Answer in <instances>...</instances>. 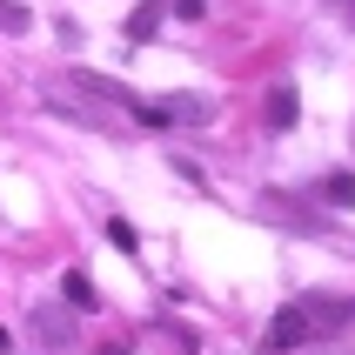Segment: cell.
Segmentation results:
<instances>
[{
  "instance_id": "52a82bcc",
  "label": "cell",
  "mask_w": 355,
  "mask_h": 355,
  "mask_svg": "<svg viewBox=\"0 0 355 355\" xmlns=\"http://www.w3.org/2000/svg\"><path fill=\"white\" fill-rule=\"evenodd\" d=\"M27 27H34V14L20 0H0V34H27Z\"/></svg>"
},
{
  "instance_id": "277c9868",
  "label": "cell",
  "mask_w": 355,
  "mask_h": 355,
  "mask_svg": "<svg viewBox=\"0 0 355 355\" xmlns=\"http://www.w3.org/2000/svg\"><path fill=\"white\" fill-rule=\"evenodd\" d=\"M295 87H288V80H282V87H268V128H295Z\"/></svg>"
},
{
  "instance_id": "30bf717a",
  "label": "cell",
  "mask_w": 355,
  "mask_h": 355,
  "mask_svg": "<svg viewBox=\"0 0 355 355\" xmlns=\"http://www.w3.org/2000/svg\"><path fill=\"white\" fill-rule=\"evenodd\" d=\"M342 7H349V20H355V0H342Z\"/></svg>"
},
{
  "instance_id": "ba28073f",
  "label": "cell",
  "mask_w": 355,
  "mask_h": 355,
  "mask_svg": "<svg viewBox=\"0 0 355 355\" xmlns=\"http://www.w3.org/2000/svg\"><path fill=\"white\" fill-rule=\"evenodd\" d=\"M67 302H74V309H94V288H87V275H80V268H74V275H67Z\"/></svg>"
},
{
  "instance_id": "3957f363",
  "label": "cell",
  "mask_w": 355,
  "mask_h": 355,
  "mask_svg": "<svg viewBox=\"0 0 355 355\" xmlns=\"http://www.w3.org/2000/svg\"><path fill=\"white\" fill-rule=\"evenodd\" d=\"M161 114H168V128H175V121H208V101L201 94H168V101H155Z\"/></svg>"
},
{
  "instance_id": "8992f818",
  "label": "cell",
  "mask_w": 355,
  "mask_h": 355,
  "mask_svg": "<svg viewBox=\"0 0 355 355\" xmlns=\"http://www.w3.org/2000/svg\"><path fill=\"white\" fill-rule=\"evenodd\" d=\"M322 201H336V208H355V175H329V181H322Z\"/></svg>"
},
{
  "instance_id": "9c48e42d",
  "label": "cell",
  "mask_w": 355,
  "mask_h": 355,
  "mask_svg": "<svg viewBox=\"0 0 355 355\" xmlns=\"http://www.w3.org/2000/svg\"><path fill=\"white\" fill-rule=\"evenodd\" d=\"M7 349H14V336H7V329H0V355H7Z\"/></svg>"
},
{
  "instance_id": "7a4b0ae2",
  "label": "cell",
  "mask_w": 355,
  "mask_h": 355,
  "mask_svg": "<svg viewBox=\"0 0 355 355\" xmlns=\"http://www.w3.org/2000/svg\"><path fill=\"white\" fill-rule=\"evenodd\" d=\"M302 342H315L309 315H302L295 302H288V309H275V322H268V355H282V349H302Z\"/></svg>"
},
{
  "instance_id": "6da1fadb",
  "label": "cell",
  "mask_w": 355,
  "mask_h": 355,
  "mask_svg": "<svg viewBox=\"0 0 355 355\" xmlns=\"http://www.w3.org/2000/svg\"><path fill=\"white\" fill-rule=\"evenodd\" d=\"M295 309L309 315L315 336H336V329H349V322H355V295H302Z\"/></svg>"
},
{
  "instance_id": "5b68a950",
  "label": "cell",
  "mask_w": 355,
  "mask_h": 355,
  "mask_svg": "<svg viewBox=\"0 0 355 355\" xmlns=\"http://www.w3.org/2000/svg\"><path fill=\"white\" fill-rule=\"evenodd\" d=\"M161 14H168V0H141L135 14H128V40H148L161 27Z\"/></svg>"
}]
</instances>
